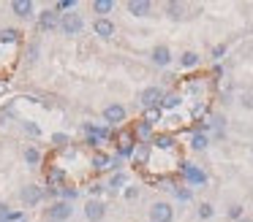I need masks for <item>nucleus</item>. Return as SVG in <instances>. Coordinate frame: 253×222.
Listing matches in <instances>:
<instances>
[{
  "label": "nucleus",
  "instance_id": "1a4fd4ad",
  "mask_svg": "<svg viewBox=\"0 0 253 222\" xmlns=\"http://www.w3.org/2000/svg\"><path fill=\"white\" fill-rule=\"evenodd\" d=\"M19 200H22L25 206H39L41 200H44V187H41V184H28V187H22V192H19Z\"/></svg>",
  "mask_w": 253,
  "mask_h": 222
},
{
  "label": "nucleus",
  "instance_id": "7c9ffc66",
  "mask_svg": "<svg viewBox=\"0 0 253 222\" xmlns=\"http://www.w3.org/2000/svg\"><path fill=\"white\" fill-rule=\"evenodd\" d=\"M52 144H55L57 149H66V146L71 144V138H68L66 133H55V135H52Z\"/></svg>",
  "mask_w": 253,
  "mask_h": 222
},
{
  "label": "nucleus",
  "instance_id": "a211bd4d",
  "mask_svg": "<svg viewBox=\"0 0 253 222\" xmlns=\"http://www.w3.org/2000/svg\"><path fill=\"white\" fill-rule=\"evenodd\" d=\"M33 8L36 5L30 3V0H14L11 3V11L19 16V19H30V16H33Z\"/></svg>",
  "mask_w": 253,
  "mask_h": 222
},
{
  "label": "nucleus",
  "instance_id": "f257e3e1",
  "mask_svg": "<svg viewBox=\"0 0 253 222\" xmlns=\"http://www.w3.org/2000/svg\"><path fill=\"white\" fill-rule=\"evenodd\" d=\"M126 119H128V108L123 106V103H106V106H104V122H106V127H120Z\"/></svg>",
  "mask_w": 253,
  "mask_h": 222
},
{
  "label": "nucleus",
  "instance_id": "72a5a7b5",
  "mask_svg": "<svg viewBox=\"0 0 253 222\" xmlns=\"http://www.w3.org/2000/svg\"><path fill=\"white\" fill-rule=\"evenodd\" d=\"M74 198H77V190H74V187H66V190L60 192V200H66V203H71Z\"/></svg>",
  "mask_w": 253,
  "mask_h": 222
},
{
  "label": "nucleus",
  "instance_id": "f3484780",
  "mask_svg": "<svg viewBox=\"0 0 253 222\" xmlns=\"http://www.w3.org/2000/svg\"><path fill=\"white\" fill-rule=\"evenodd\" d=\"M63 182H66V168L63 165L46 171V187H63Z\"/></svg>",
  "mask_w": 253,
  "mask_h": 222
},
{
  "label": "nucleus",
  "instance_id": "cd10ccee",
  "mask_svg": "<svg viewBox=\"0 0 253 222\" xmlns=\"http://www.w3.org/2000/svg\"><path fill=\"white\" fill-rule=\"evenodd\" d=\"M142 119H144L147 125H153V127H155L158 122H164V111H161V108H147Z\"/></svg>",
  "mask_w": 253,
  "mask_h": 222
},
{
  "label": "nucleus",
  "instance_id": "393cba45",
  "mask_svg": "<svg viewBox=\"0 0 253 222\" xmlns=\"http://www.w3.org/2000/svg\"><path fill=\"white\" fill-rule=\"evenodd\" d=\"M196 214H199V220H202V222H207V220H212V217H215V206L207 203V200H202V203L196 206Z\"/></svg>",
  "mask_w": 253,
  "mask_h": 222
},
{
  "label": "nucleus",
  "instance_id": "4c0bfd02",
  "mask_svg": "<svg viewBox=\"0 0 253 222\" xmlns=\"http://www.w3.org/2000/svg\"><path fill=\"white\" fill-rule=\"evenodd\" d=\"M36 57H39V43H33V46H30V52H28V60H30V63H33Z\"/></svg>",
  "mask_w": 253,
  "mask_h": 222
},
{
  "label": "nucleus",
  "instance_id": "ea45409f",
  "mask_svg": "<svg viewBox=\"0 0 253 222\" xmlns=\"http://www.w3.org/2000/svg\"><path fill=\"white\" fill-rule=\"evenodd\" d=\"M19 222H30V220H19Z\"/></svg>",
  "mask_w": 253,
  "mask_h": 222
},
{
  "label": "nucleus",
  "instance_id": "412c9836",
  "mask_svg": "<svg viewBox=\"0 0 253 222\" xmlns=\"http://www.w3.org/2000/svg\"><path fill=\"white\" fill-rule=\"evenodd\" d=\"M180 65L182 68H199V65H202V57H199V52H193V49H188V52H182L180 54Z\"/></svg>",
  "mask_w": 253,
  "mask_h": 222
},
{
  "label": "nucleus",
  "instance_id": "c756f323",
  "mask_svg": "<svg viewBox=\"0 0 253 222\" xmlns=\"http://www.w3.org/2000/svg\"><path fill=\"white\" fill-rule=\"evenodd\" d=\"M22 130L30 135V138H41V127L36 122H30V119H25V122H22Z\"/></svg>",
  "mask_w": 253,
  "mask_h": 222
},
{
  "label": "nucleus",
  "instance_id": "bb28decb",
  "mask_svg": "<svg viewBox=\"0 0 253 222\" xmlns=\"http://www.w3.org/2000/svg\"><path fill=\"white\" fill-rule=\"evenodd\" d=\"M109 155H104V152H95L93 155V168L95 171H109Z\"/></svg>",
  "mask_w": 253,
  "mask_h": 222
},
{
  "label": "nucleus",
  "instance_id": "aec40b11",
  "mask_svg": "<svg viewBox=\"0 0 253 222\" xmlns=\"http://www.w3.org/2000/svg\"><path fill=\"white\" fill-rule=\"evenodd\" d=\"M19 30L14 27H6V30H0V46H19Z\"/></svg>",
  "mask_w": 253,
  "mask_h": 222
},
{
  "label": "nucleus",
  "instance_id": "b1692460",
  "mask_svg": "<svg viewBox=\"0 0 253 222\" xmlns=\"http://www.w3.org/2000/svg\"><path fill=\"white\" fill-rule=\"evenodd\" d=\"M25 162H28V165H39V162H41V149H39V146H33V144H30V146H25Z\"/></svg>",
  "mask_w": 253,
  "mask_h": 222
},
{
  "label": "nucleus",
  "instance_id": "79ce46f5",
  "mask_svg": "<svg viewBox=\"0 0 253 222\" xmlns=\"http://www.w3.org/2000/svg\"><path fill=\"white\" fill-rule=\"evenodd\" d=\"M0 222H6V220H0Z\"/></svg>",
  "mask_w": 253,
  "mask_h": 222
},
{
  "label": "nucleus",
  "instance_id": "4468645a",
  "mask_svg": "<svg viewBox=\"0 0 253 222\" xmlns=\"http://www.w3.org/2000/svg\"><path fill=\"white\" fill-rule=\"evenodd\" d=\"M126 11L131 16H139V19H142V16H150L153 14V3H150V0H128L126 3Z\"/></svg>",
  "mask_w": 253,
  "mask_h": 222
},
{
  "label": "nucleus",
  "instance_id": "37998d69",
  "mask_svg": "<svg viewBox=\"0 0 253 222\" xmlns=\"http://www.w3.org/2000/svg\"><path fill=\"white\" fill-rule=\"evenodd\" d=\"M147 222H150V220H147Z\"/></svg>",
  "mask_w": 253,
  "mask_h": 222
},
{
  "label": "nucleus",
  "instance_id": "423d86ee",
  "mask_svg": "<svg viewBox=\"0 0 253 222\" xmlns=\"http://www.w3.org/2000/svg\"><path fill=\"white\" fill-rule=\"evenodd\" d=\"M182 179H185V187H202V184H207V173L199 165H191V162H182Z\"/></svg>",
  "mask_w": 253,
  "mask_h": 222
},
{
  "label": "nucleus",
  "instance_id": "6ab92c4d",
  "mask_svg": "<svg viewBox=\"0 0 253 222\" xmlns=\"http://www.w3.org/2000/svg\"><path fill=\"white\" fill-rule=\"evenodd\" d=\"M128 187V173L126 171H117L109 176V182H106V190H112V192H117V190H126Z\"/></svg>",
  "mask_w": 253,
  "mask_h": 222
},
{
  "label": "nucleus",
  "instance_id": "9d476101",
  "mask_svg": "<svg viewBox=\"0 0 253 222\" xmlns=\"http://www.w3.org/2000/svg\"><path fill=\"white\" fill-rule=\"evenodd\" d=\"M57 27H60V14H57L55 8L41 11V14H39V30L52 32V30H57Z\"/></svg>",
  "mask_w": 253,
  "mask_h": 222
},
{
  "label": "nucleus",
  "instance_id": "f8f14e48",
  "mask_svg": "<svg viewBox=\"0 0 253 222\" xmlns=\"http://www.w3.org/2000/svg\"><path fill=\"white\" fill-rule=\"evenodd\" d=\"M93 32L98 38H104V41H109V38L115 35V22H112L109 16H98V19L93 22Z\"/></svg>",
  "mask_w": 253,
  "mask_h": 222
},
{
  "label": "nucleus",
  "instance_id": "c85d7f7f",
  "mask_svg": "<svg viewBox=\"0 0 253 222\" xmlns=\"http://www.w3.org/2000/svg\"><path fill=\"white\" fill-rule=\"evenodd\" d=\"M226 217H229L231 222H240L242 217H245V209H242V203H231L229 209H226Z\"/></svg>",
  "mask_w": 253,
  "mask_h": 222
},
{
  "label": "nucleus",
  "instance_id": "9b49d317",
  "mask_svg": "<svg viewBox=\"0 0 253 222\" xmlns=\"http://www.w3.org/2000/svg\"><path fill=\"white\" fill-rule=\"evenodd\" d=\"M131 135L136 138V144H150V141H153V135H155V130H153V125H147L144 119H136V122H133Z\"/></svg>",
  "mask_w": 253,
  "mask_h": 222
},
{
  "label": "nucleus",
  "instance_id": "a878e982",
  "mask_svg": "<svg viewBox=\"0 0 253 222\" xmlns=\"http://www.w3.org/2000/svg\"><path fill=\"white\" fill-rule=\"evenodd\" d=\"M112 8H115V0H93V11H95L98 16L112 14Z\"/></svg>",
  "mask_w": 253,
  "mask_h": 222
},
{
  "label": "nucleus",
  "instance_id": "e433bc0d",
  "mask_svg": "<svg viewBox=\"0 0 253 222\" xmlns=\"http://www.w3.org/2000/svg\"><path fill=\"white\" fill-rule=\"evenodd\" d=\"M8 214H11L8 203H0V220H6V222H8Z\"/></svg>",
  "mask_w": 253,
  "mask_h": 222
},
{
  "label": "nucleus",
  "instance_id": "39448f33",
  "mask_svg": "<svg viewBox=\"0 0 253 222\" xmlns=\"http://www.w3.org/2000/svg\"><path fill=\"white\" fill-rule=\"evenodd\" d=\"M174 220V209L169 200H155L150 203V222H171Z\"/></svg>",
  "mask_w": 253,
  "mask_h": 222
},
{
  "label": "nucleus",
  "instance_id": "2f4dec72",
  "mask_svg": "<svg viewBox=\"0 0 253 222\" xmlns=\"http://www.w3.org/2000/svg\"><path fill=\"white\" fill-rule=\"evenodd\" d=\"M74 5H77L74 0H57V3H55V11H57V14H66V11H71Z\"/></svg>",
  "mask_w": 253,
  "mask_h": 222
},
{
  "label": "nucleus",
  "instance_id": "4be33fe9",
  "mask_svg": "<svg viewBox=\"0 0 253 222\" xmlns=\"http://www.w3.org/2000/svg\"><path fill=\"white\" fill-rule=\"evenodd\" d=\"M150 155H153V146H150V144H136V152H133V162H136V165H147Z\"/></svg>",
  "mask_w": 253,
  "mask_h": 222
},
{
  "label": "nucleus",
  "instance_id": "ddd939ff",
  "mask_svg": "<svg viewBox=\"0 0 253 222\" xmlns=\"http://www.w3.org/2000/svg\"><path fill=\"white\" fill-rule=\"evenodd\" d=\"M150 146H153V149H158V152H174L177 138H174L171 133H158V135H153Z\"/></svg>",
  "mask_w": 253,
  "mask_h": 222
},
{
  "label": "nucleus",
  "instance_id": "6e6552de",
  "mask_svg": "<svg viewBox=\"0 0 253 222\" xmlns=\"http://www.w3.org/2000/svg\"><path fill=\"white\" fill-rule=\"evenodd\" d=\"M150 63H153L155 68H169L171 65V49L166 46V43L153 46V52H150Z\"/></svg>",
  "mask_w": 253,
  "mask_h": 222
},
{
  "label": "nucleus",
  "instance_id": "f704fd0d",
  "mask_svg": "<svg viewBox=\"0 0 253 222\" xmlns=\"http://www.w3.org/2000/svg\"><path fill=\"white\" fill-rule=\"evenodd\" d=\"M104 187H106V184H101V182H93L87 190H90V195H93V198H98V195L104 192Z\"/></svg>",
  "mask_w": 253,
  "mask_h": 222
},
{
  "label": "nucleus",
  "instance_id": "5701e85b",
  "mask_svg": "<svg viewBox=\"0 0 253 222\" xmlns=\"http://www.w3.org/2000/svg\"><path fill=\"white\" fill-rule=\"evenodd\" d=\"M164 11H166V16H169V19H174V22L185 16V5L177 3V0H174V3H166V5H164Z\"/></svg>",
  "mask_w": 253,
  "mask_h": 222
},
{
  "label": "nucleus",
  "instance_id": "2eb2a0df",
  "mask_svg": "<svg viewBox=\"0 0 253 222\" xmlns=\"http://www.w3.org/2000/svg\"><path fill=\"white\" fill-rule=\"evenodd\" d=\"M182 100H185V97H182V92H177V90H174V92H164L158 108H161L164 114H166V111H177V108L182 106Z\"/></svg>",
  "mask_w": 253,
  "mask_h": 222
},
{
  "label": "nucleus",
  "instance_id": "0eeeda50",
  "mask_svg": "<svg viewBox=\"0 0 253 222\" xmlns=\"http://www.w3.org/2000/svg\"><path fill=\"white\" fill-rule=\"evenodd\" d=\"M84 217L90 222H104L106 220V200H101V198L84 200Z\"/></svg>",
  "mask_w": 253,
  "mask_h": 222
},
{
  "label": "nucleus",
  "instance_id": "dca6fc26",
  "mask_svg": "<svg viewBox=\"0 0 253 222\" xmlns=\"http://www.w3.org/2000/svg\"><path fill=\"white\" fill-rule=\"evenodd\" d=\"M188 146H191L193 152H204V149L210 146V135L202 133V130H193L191 138H188Z\"/></svg>",
  "mask_w": 253,
  "mask_h": 222
},
{
  "label": "nucleus",
  "instance_id": "c9c22d12",
  "mask_svg": "<svg viewBox=\"0 0 253 222\" xmlns=\"http://www.w3.org/2000/svg\"><path fill=\"white\" fill-rule=\"evenodd\" d=\"M226 54V46L223 43H218V46H212V60H220Z\"/></svg>",
  "mask_w": 253,
  "mask_h": 222
},
{
  "label": "nucleus",
  "instance_id": "f03ea898",
  "mask_svg": "<svg viewBox=\"0 0 253 222\" xmlns=\"http://www.w3.org/2000/svg\"><path fill=\"white\" fill-rule=\"evenodd\" d=\"M57 30H63L66 35H79V32L84 30L82 14H77V11H66V14H60V27H57Z\"/></svg>",
  "mask_w": 253,
  "mask_h": 222
},
{
  "label": "nucleus",
  "instance_id": "58836bf2",
  "mask_svg": "<svg viewBox=\"0 0 253 222\" xmlns=\"http://www.w3.org/2000/svg\"><path fill=\"white\" fill-rule=\"evenodd\" d=\"M240 222H253V220H251V217H242V220H240Z\"/></svg>",
  "mask_w": 253,
  "mask_h": 222
},
{
  "label": "nucleus",
  "instance_id": "a19ab883",
  "mask_svg": "<svg viewBox=\"0 0 253 222\" xmlns=\"http://www.w3.org/2000/svg\"><path fill=\"white\" fill-rule=\"evenodd\" d=\"M251 155H253V146H251Z\"/></svg>",
  "mask_w": 253,
  "mask_h": 222
},
{
  "label": "nucleus",
  "instance_id": "7ed1b4c3",
  "mask_svg": "<svg viewBox=\"0 0 253 222\" xmlns=\"http://www.w3.org/2000/svg\"><path fill=\"white\" fill-rule=\"evenodd\" d=\"M71 214H74V206L60 200V198L46 206V220L49 222H66V220H71Z\"/></svg>",
  "mask_w": 253,
  "mask_h": 222
},
{
  "label": "nucleus",
  "instance_id": "20e7f679",
  "mask_svg": "<svg viewBox=\"0 0 253 222\" xmlns=\"http://www.w3.org/2000/svg\"><path fill=\"white\" fill-rule=\"evenodd\" d=\"M161 97H164V90H161L158 84H150V87H144V90L139 92V106H142L144 111H147V108H158Z\"/></svg>",
  "mask_w": 253,
  "mask_h": 222
},
{
  "label": "nucleus",
  "instance_id": "473e14b6",
  "mask_svg": "<svg viewBox=\"0 0 253 222\" xmlns=\"http://www.w3.org/2000/svg\"><path fill=\"white\" fill-rule=\"evenodd\" d=\"M123 198H126V200H136V198H139V187H133V184H128V187L123 190Z\"/></svg>",
  "mask_w": 253,
  "mask_h": 222
}]
</instances>
